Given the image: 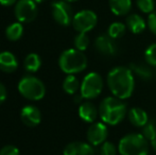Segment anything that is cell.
I'll list each match as a JSON object with an SVG mask.
<instances>
[{
    "label": "cell",
    "instance_id": "6da1fadb",
    "mask_svg": "<svg viewBox=\"0 0 156 155\" xmlns=\"http://www.w3.org/2000/svg\"><path fill=\"white\" fill-rule=\"evenodd\" d=\"M106 82L113 96L125 100L133 95L135 88V75L129 67L117 66L109 70Z\"/></svg>",
    "mask_w": 156,
    "mask_h": 155
},
{
    "label": "cell",
    "instance_id": "7a4b0ae2",
    "mask_svg": "<svg viewBox=\"0 0 156 155\" xmlns=\"http://www.w3.org/2000/svg\"><path fill=\"white\" fill-rule=\"evenodd\" d=\"M127 115V107L123 100L117 97H106L99 105L101 121L108 125H117Z\"/></svg>",
    "mask_w": 156,
    "mask_h": 155
},
{
    "label": "cell",
    "instance_id": "3957f363",
    "mask_svg": "<svg viewBox=\"0 0 156 155\" xmlns=\"http://www.w3.org/2000/svg\"><path fill=\"white\" fill-rule=\"evenodd\" d=\"M58 65L63 72L74 75L86 69L87 58L83 51L78 49H67L61 54Z\"/></svg>",
    "mask_w": 156,
    "mask_h": 155
},
{
    "label": "cell",
    "instance_id": "277c9868",
    "mask_svg": "<svg viewBox=\"0 0 156 155\" xmlns=\"http://www.w3.org/2000/svg\"><path fill=\"white\" fill-rule=\"evenodd\" d=\"M118 153L120 155H148V139L138 133L125 135L118 143Z\"/></svg>",
    "mask_w": 156,
    "mask_h": 155
},
{
    "label": "cell",
    "instance_id": "5b68a950",
    "mask_svg": "<svg viewBox=\"0 0 156 155\" xmlns=\"http://www.w3.org/2000/svg\"><path fill=\"white\" fill-rule=\"evenodd\" d=\"M18 91L26 99L38 101L45 97L46 87L39 79L32 76H26L19 81Z\"/></svg>",
    "mask_w": 156,
    "mask_h": 155
},
{
    "label": "cell",
    "instance_id": "8992f818",
    "mask_svg": "<svg viewBox=\"0 0 156 155\" xmlns=\"http://www.w3.org/2000/svg\"><path fill=\"white\" fill-rule=\"evenodd\" d=\"M103 85V79L98 72L87 73L81 83V96L86 100L96 99L102 93Z\"/></svg>",
    "mask_w": 156,
    "mask_h": 155
},
{
    "label": "cell",
    "instance_id": "52a82bcc",
    "mask_svg": "<svg viewBox=\"0 0 156 155\" xmlns=\"http://www.w3.org/2000/svg\"><path fill=\"white\" fill-rule=\"evenodd\" d=\"M98 17L96 13L90 10H83L76 13L72 19V26L79 33H87L96 27Z\"/></svg>",
    "mask_w": 156,
    "mask_h": 155
},
{
    "label": "cell",
    "instance_id": "ba28073f",
    "mask_svg": "<svg viewBox=\"0 0 156 155\" xmlns=\"http://www.w3.org/2000/svg\"><path fill=\"white\" fill-rule=\"evenodd\" d=\"M37 15L36 2L34 0H18L15 5V16L19 23H30Z\"/></svg>",
    "mask_w": 156,
    "mask_h": 155
},
{
    "label": "cell",
    "instance_id": "9c48e42d",
    "mask_svg": "<svg viewBox=\"0 0 156 155\" xmlns=\"http://www.w3.org/2000/svg\"><path fill=\"white\" fill-rule=\"evenodd\" d=\"M52 15L54 20L61 26H69L72 23L73 14L72 9L67 1H54L52 3Z\"/></svg>",
    "mask_w": 156,
    "mask_h": 155
},
{
    "label": "cell",
    "instance_id": "30bf717a",
    "mask_svg": "<svg viewBox=\"0 0 156 155\" xmlns=\"http://www.w3.org/2000/svg\"><path fill=\"white\" fill-rule=\"evenodd\" d=\"M108 136L107 125L104 122H93L87 131V140L94 147L101 146L105 143Z\"/></svg>",
    "mask_w": 156,
    "mask_h": 155
},
{
    "label": "cell",
    "instance_id": "8fae6325",
    "mask_svg": "<svg viewBox=\"0 0 156 155\" xmlns=\"http://www.w3.org/2000/svg\"><path fill=\"white\" fill-rule=\"evenodd\" d=\"M94 48H96L99 53L107 56L115 55L118 51L117 43L108 34L99 35L94 41Z\"/></svg>",
    "mask_w": 156,
    "mask_h": 155
},
{
    "label": "cell",
    "instance_id": "7c38bea8",
    "mask_svg": "<svg viewBox=\"0 0 156 155\" xmlns=\"http://www.w3.org/2000/svg\"><path fill=\"white\" fill-rule=\"evenodd\" d=\"M21 121L28 126H36L41 121V111L34 105H27L20 112Z\"/></svg>",
    "mask_w": 156,
    "mask_h": 155
},
{
    "label": "cell",
    "instance_id": "4fadbf2b",
    "mask_svg": "<svg viewBox=\"0 0 156 155\" xmlns=\"http://www.w3.org/2000/svg\"><path fill=\"white\" fill-rule=\"evenodd\" d=\"M64 155H94V146L87 143L74 141L68 143L63 152Z\"/></svg>",
    "mask_w": 156,
    "mask_h": 155
},
{
    "label": "cell",
    "instance_id": "5bb4252c",
    "mask_svg": "<svg viewBox=\"0 0 156 155\" xmlns=\"http://www.w3.org/2000/svg\"><path fill=\"white\" fill-rule=\"evenodd\" d=\"M99 115V108L96 107V105L93 102H83L79 106V116L83 121L87 123H93L96 121L97 117Z\"/></svg>",
    "mask_w": 156,
    "mask_h": 155
},
{
    "label": "cell",
    "instance_id": "9a60e30c",
    "mask_svg": "<svg viewBox=\"0 0 156 155\" xmlns=\"http://www.w3.org/2000/svg\"><path fill=\"white\" fill-rule=\"evenodd\" d=\"M18 67L17 58L12 52L3 51L0 53V70L3 72L12 73Z\"/></svg>",
    "mask_w": 156,
    "mask_h": 155
},
{
    "label": "cell",
    "instance_id": "2e32d148",
    "mask_svg": "<svg viewBox=\"0 0 156 155\" xmlns=\"http://www.w3.org/2000/svg\"><path fill=\"white\" fill-rule=\"evenodd\" d=\"M127 116H129V122L137 128H142L150 120L146 111L140 107H132L127 112Z\"/></svg>",
    "mask_w": 156,
    "mask_h": 155
},
{
    "label": "cell",
    "instance_id": "e0dca14e",
    "mask_svg": "<svg viewBox=\"0 0 156 155\" xmlns=\"http://www.w3.org/2000/svg\"><path fill=\"white\" fill-rule=\"evenodd\" d=\"M147 23L140 15L131 14L126 17V28L134 34H139L146 30Z\"/></svg>",
    "mask_w": 156,
    "mask_h": 155
},
{
    "label": "cell",
    "instance_id": "ac0fdd59",
    "mask_svg": "<svg viewBox=\"0 0 156 155\" xmlns=\"http://www.w3.org/2000/svg\"><path fill=\"white\" fill-rule=\"evenodd\" d=\"M132 0H109L111 11L117 16H123L129 12Z\"/></svg>",
    "mask_w": 156,
    "mask_h": 155
},
{
    "label": "cell",
    "instance_id": "d6986e66",
    "mask_svg": "<svg viewBox=\"0 0 156 155\" xmlns=\"http://www.w3.org/2000/svg\"><path fill=\"white\" fill-rule=\"evenodd\" d=\"M149 66L144 64H140V63H132L129 68L133 71L134 75L137 76L138 78H140L144 81H149L153 77V71Z\"/></svg>",
    "mask_w": 156,
    "mask_h": 155
},
{
    "label": "cell",
    "instance_id": "ffe728a7",
    "mask_svg": "<svg viewBox=\"0 0 156 155\" xmlns=\"http://www.w3.org/2000/svg\"><path fill=\"white\" fill-rule=\"evenodd\" d=\"M81 88V84L74 75H68L63 82V89L68 95H74Z\"/></svg>",
    "mask_w": 156,
    "mask_h": 155
},
{
    "label": "cell",
    "instance_id": "44dd1931",
    "mask_svg": "<svg viewBox=\"0 0 156 155\" xmlns=\"http://www.w3.org/2000/svg\"><path fill=\"white\" fill-rule=\"evenodd\" d=\"M41 66V60L38 54L30 53L25 58V69L28 72H36Z\"/></svg>",
    "mask_w": 156,
    "mask_h": 155
},
{
    "label": "cell",
    "instance_id": "7402d4cb",
    "mask_svg": "<svg viewBox=\"0 0 156 155\" xmlns=\"http://www.w3.org/2000/svg\"><path fill=\"white\" fill-rule=\"evenodd\" d=\"M23 27L21 23H14L10 25L5 30V35L8 39L12 41H16L23 36Z\"/></svg>",
    "mask_w": 156,
    "mask_h": 155
},
{
    "label": "cell",
    "instance_id": "603a6c76",
    "mask_svg": "<svg viewBox=\"0 0 156 155\" xmlns=\"http://www.w3.org/2000/svg\"><path fill=\"white\" fill-rule=\"evenodd\" d=\"M125 31H126V26L125 25L121 23H113L109 25L108 29H107V34L112 38L117 39L122 37L124 35Z\"/></svg>",
    "mask_w": 156,
    "mask_h": 155
},
{
    "label": "cell",
    "instance_id": "cb8c5ba5",
    "mask_svg": "<svg viewBox=\"0 0 156 155\" xmlns=\"http://www.w3.org/2000/svg\"><path fill=\"white\" fill-rule=\"evenodd\" d=\"M142 135L146 137L148 140H152L156 137V123L154 120H149L146 125L142 126Z\"/></svg>",
    "mask_w": 156,
    "mask_h": 155
},
{
    "label": "cell",
    "instance_id": "d4e9b609",
    "mask_svg": "<svg viewBox=\"0 0 156 155\" xmlns=\"http://www.w3.org/2000/svg\"><path fill=\"white\" fill-rule=\"evenodd\" d=\"M89 38L86 33H79L74 37V47L80 51H85L88 48Z\"/></svg>",
    "mask_w": 156,
    "mask_h": 155
},
{
    "label": "cell",
    "instance_id": "484cf974",
    "mask_svg": "<svg viewBox=\"0 0 156 155\" xmlns=\"http://www.w3.org/2000/svg\"><path fill=\"white\" fill-rule=\"evenodd\" d=\"M144 60L150 66L156 67V43L150 45L144 51Z\"/></svg>",
    "mask_w": 156,
    "mask_h": 155
},
{
    "label": "cell",
    "instance_id": "4316f807",
    "mask_svg": "<svg viewBox=\"0 0 156 155\" xmlns=\"http://www.w3.org/2000/svg\"><path fill=\"white\" fill-rule=\"evenodd\" d=\"M118 147L111 141H105L100 146V155H117Z\"/></svg>",
    "mask_w": 156,
    "mask_h": 155
},
{
    "label": "cell",
    "instance_id": "83f0119b",
    "mask_svg": "<svg viewBox=\"0 0 156 155\" xmlns=\"http://www.w3.org/2000/svg\"><path fill=\"white\" fill-rule=\"evenodd\" d=\"M137 5L142 13L150 14L154 11V0H137Z\"/></svg>",
    "mask_w": 156,
    "mask_h": 155
},
{
    "label": "cell",
    "instance_id": "f1b7e54d",
    "mask_svg": "<svg viewBox=\"0 0 156 155\" xmlns=\"http://www.w3.org/2000/svg\"><path fill=\"white\" fill-rule=\"evenodd\" d=\"M0 155H20L19 150L15 146H5L1 148L0 150Z\"/></svg>",
    "mask_w": 156,
    "mask_h": 155
},
{
    "label": "cell",
    "instance_id": "f546056e",
    "mask_svg": "<svg viewBox=\"0 0 156 155\" xmlns=\"http://www.w3.org/2000/svg\"><path fill=\"white\" fill-rule=\"evenodd\" d=\"M148 27H149V29H150V31L156 35V11H153V12L150 13V15H149Z\"/></svg>",
    "mask_w": 156,
    "mask_h": 155
},
{
    "label": "cell",
    "instance_id": "4dcf8cb0",
    "mask_svg": "<svg viewBox=\"0 0 156 155\" xmlns=\"http://www.w3.org/2000/svg\"><path fill=\"white\" fill-rule=\"evenodd\" d=\"M6 99V89L2 83H0V105L5 101Z\"/></svg>",
    "mask_w": 156,
    "mask_h": 155
},
{
    "label": "cell",
    "instance_id": "1f68e13d",
    "mask_svg": "<svg viewBox=\"0 0 156 155\" xmlns=\"http://www.w3.org/2000/svg\"><path fill=\"white\" fill-rule=\"evenodd\" d=\"M16 2V0H0V4L5 6H10L12 4H14Z\"/></svg>",
    "mask_w": 156,
    "mask_h": 155
},
{
    "label": "cell",
    "instance_id": "d6a6232c",
    "mask_svg": "<svg viewBox=\"0 0 156 155\" xmlns=\"http://www.w3.org/2000/svg\"><path fill=\"white\" fill-rule=\"evenodd\" d=\"M151 147H152V149L156 152V137L154 139H152V140H151Z\"/></svg>",
    "mask_w": 156,
    "mask_h": 155
},
{
    "label": "cell",
    "instance_id": "836d02e7",
    "mask_svg": "<svg viewBox=\"0 0 156 155\" xmlns=\"http://www.w3.org/2000/svg\"><path fill=\"white\" fill-rule=\"evenodd\" d=\"M36 3H41V2H43V1H45V0H34Z\"/></svg>",
    "mask_w": 156,
    "mask_h": 155
},
{
    "label": "cell",
    "instance_id": "e575fe53",
    "mask_svg": "<svg viewBox=\"0 0 156 155\" xmlns=\"http://www.w3.org/2000/svg\"><path fill=\"white\" fill-rule=\"evenodd\" d=\"M65 1H67V2H73V1H76V0H65Z\"/></svg>",
    "mask_w": 156,
    "mask_h": 155
}]
</instances>
